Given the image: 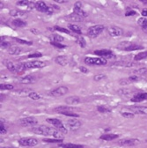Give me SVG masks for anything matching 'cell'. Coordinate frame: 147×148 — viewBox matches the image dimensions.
<instances>
[{"mask_svg":"<svg viewBox=\"0 0 147 148\" xmlns=\"http://www.w3.org/2000/svg\"><path fill=\"white\" fill-rule=\"evenodd\" d=\"M19 96H28V94L31 93L29 90H27V89H25V90H19V91H17L16 92Z\"/></svg>","mask_w":147,"mask_h":148,"instance_id":"42","label":"cell"},{"mask_svg":"<svg viewBox=\"0 0 147 148\" xmlns=\"http://www.w3.org/2000/svg\"><path fill=\"white\" fill-rule=\"evenodd\" d=\"M55 62L57 65H59L61 66H66V65H69V59L65 56H58V57H56L55 58Z\"/></svg>","mask_w":147,"mask_h":148,"instance_id":"16","label":"cell"},{"mask_svg":"<svg viewBox=\"0 0 147 148\" xmlns=\"http://www.w3.org/2000/svg\"><path fill=\"white\" fill-rule=\"evenodd\" d=\"M136 14H137V12L135 11L134 10H128V11H126V12H125V16H126V17L133 16V15H136Z\"/></svg>","mask_w":147,"mask_h":148,"instance_id":"50","label":"cell"},{"mask_svg":"<svg viewBox=\"0 0 147 148\" xmlns=\"http://www.w3.org/2000/svg\"><path fill=\"white\" fill-rule=\"evenodd\" d=\"M18 142L21 146H35L39 143L38 139L34 138H22Z\"/></svg>","mask_w":147,"mask_h":148,"instance_id":"7","label":"cell"},{"mask_svg":"<svg viewBox=\"0 0 147 148\" xmlns=\"http://www.w3.org/2000/svg\"><path fill=\"white\" fill-rule=\"evenodd\" d=\"M105 79H107V76L105 75V74H102V73L97 74V75H95L93 77V80L96 81V82H100V81H101V80H103Z\"/></svg>","mask_w":147,"mask_h":148,"instance_id":"36","label":"cell"},{"mask_svg":"<svg viewBox=\"0 0 147 148\" xmlns=\"http://www.w3.org/2000/svg\"><path fill=\"white\" fill-rule=\"evenodd\" d=\"M130 90H129V89H125V88H124V89H121V90H119L118 91V94H121V96H129L130 94Z\"/></svg>","mask_w":147,"mask_h":148,"instance_id":"39","label":"cell"},{"mask_svg":"<svg viewBox=\"0 0 147 148\" xmlns=\"http://www.w3.org/2000/svg\"><path fill=\"white\" fill-rule=\"evenodd\" d=\"M68 28L70 30H71L72 32L74 33H77V34H81L82 32H81V28L78 26V25H73V24H69L68 25Z\"/></svg>","mask_w":147,"mask_h":148,"instance_id":"30","label":"cell"},{"mask_svg":"<svg viewBox=\"0 0 147 148\" xmlns=\"http://www.w3.org/2000/svg\"><path fill=\"white\" fill-rule=\"evenodd\" d=\"M74 108H72L70 107H66V106H60V107H57L55 108V111L57 113H60V114H63V113H65V112H72V110Z\"/></svg>","mask_w":147,"mask_h":148,"instance_id":"23","label":"cell"},{"mask_svg":"<svg viewBox=\"0 0 147 148\" xmlns=\"http://www.w3.org/2000/svg\"><path fill=\"white\" fill-rule=\"evenodd\" d=\"M30 1H26V0H22V1H18L16 4L18 6H27L28 8Z\"/></svg>","mask_w":147,"mask_h":148,"instance_id":"45","label":"cell"},{"mask_svg":"<svg viewBox=\"0 0 147 148\" xmlns=\"http://www.w3.org/2000/svg\"><path fill=\"white\" fill-rule=\"evenodd\" d=\"M56 3H67V0H55Z\"/></svg>","mask_w":147,"mask_h":148,"instance_id":"56","label":"cell"},{"mask_svg":"<svg viewBox=\"0 0 147 148\" xmlns=\"http://www.w3.org/2000/svg\"><path fill=\"white\" fill-rule=\"evenodd\" d=\"M46 122L50 123L51 125H53L56 129L60 131L62 133H64V134L67 133L68 129L63 124L62 121H60L59 119H57V118H48V119H46Z\"/></svg>","mask_w":147,"mask_h":148,"instance_id":"3","label":"cell"},{"mask_svg":"<svg viewBox=\"0 0 147 148\" xmlns=\"http://www.w3.org/2000/svg\"><path fill=\"white\" fill-rule=\"evenodd\" d=\"M128 109L135 115H147V107L145 106H130Z\"/></svg>","mask_w":147,"mask_h":148,"instance_id":"10","label":"cell"},{"mask_svg":"<svg viewBox=\"0 0 147 148\" xmlns=\"http://www.w3.org/2000/svg\"><path fill=\"white\" fill-rule=\"evenodd\" d=\"M50 39L51 40V42H60V43L65 40L63 36H61V35H59V34H51V35L50 36Z\"/></svg>","mask_w":147,"mask_h":148,"instance_id":"27","label":"cell"},{"mask_svg":"<svg viewBox=\"0 0 147 148\" xmlns=\"http://www.w3.org/2000/svg\"><path fill=\"white\" fill-rule=\"evenodd\" d=\"M119 83H120V85H127L131 84L132 82H131V80L128 78V79H121Z\"/></svg>","mask_w":147,"mask_h":148,"instance_id":"46","label":"cell"},{"mask_svg":"<svg viewBox=\"0 0 147 148\" xmlns=\"http://www.w3.org/2000/svg\"><path fill=\"white\" fill-rule=\"evenodd\" d=\"M146 142H147V140H146Z\"/></svg>","mask_w":147,"mask_h":148,"instance_id":"59","label":"cell"},{"mask_svg":"<svg viewBox=\"0 0 147 148\" xmlns=\"http://www.w3.org/2000/svg\"><path fill=\"white\" fill-rule=\"evenodd\" d=\"M30 31H31L33 34H40V31L37 30V29H34V28H32V29H30Z\"/></svg>","mask_w":147,"mask_h":148,"instance_id":"55","label":"cell"},{"mask_svg":"<svg viewBox=\"0 0 147 148\" xmlns=\"http://www.w3.org/2000/svg\"><path fill=\"white\" fill-rule=\"evenodd\" d=\"M105 30V27L103 25H95V26L90 27L87 29V35L91 38H96Z\"/></svg>","mask_w":147,"mask_h":148,"instance_id":"2","label":"cell"},{"mask_svg":"<svg viewBox=\"0 0 147 148\" xmlns=\"http://www.w3.org/2000/svg\"><path fill=\"white\" fill-rule=\"evenodd\" d=\"M97 110L99 111V112H101V113H110L112 111L110 108H106L104 106H99V107H97Z\"/></svg>","mask_w":147,"mask_h":148,"instance_id":"38","label":"cell"},{"mask_svg":"<svg viewBox=\"0 0 147 148\" xmlns=\"http://www.w3.org/2000/svg\"><path fill=\"white\" fill-rule=\"evenodd\" d=\"M121 115L125 118H134L135 117V114H133L132 112H121Z\"/></svg>","mask_w":147,"mask_h":148,"instance_id":"44","label":"cell"},{"mask_svg":"<svg viewBox=\"0 0 147 148\" xmlns=\"http://www.w3.org/2000/svg\"><path fill=\"white\" fill-rule=\"evenodd\" d=\"M77 43L81 47V48H85L87 47V42L84 39V37H78L77 38Z\"/></svg>","mask_w":147,"mask_h":148,"instance_id":"34","label":"cell"},{"mask_svg":"<svg viewBox=\"0 0 147 148\" xmlns=\"http://www.w3.org/2000/svg\"><path fill=\"white\" fill-rule=\"evenodd\" d=\"M42 54L40 52H35V53H32L30 55H28V58H38V57H42Z\"/></svg>","mask_w":147,"mask_h":148,"instance_id":"48","label":"cell"},{"mask_svg":"<svg viewBox=\"0 0 147 148\" xmlns=\"http://www.w3.org/2000/svg\"><path fill=\"white\" fill-rule=\"evenodd\" d=\"M118 138V135L116 134H103L100 137V139L105 140V141H110V140H114Z\"/></svg>","mask_w":147,"mask_h":148,"instance_id":"25","label":"cell"},{"mask_svg":"<svg viewBox=\"0 0 147 148\" xmlns=\"http://www.w3.org/2000/svg\"><path fill=\"white\" fill-rule=\"evenodd\" d=\"M81 6H82V5H81V2H76L75 3V5H74V8H73V12H74V13H76V14H78V15H79L80 17H82V18H85L87 16V12H85L82 8H81Z\"/></svg>","mask_w":147,"mask_h":148,"instance_id":"14","label":"cell"},{"mask_svg":"<svg viewBox=\"0 0 147 148\" xmlns=\"http://www.w3.org/2000/svg\"><path fill=\"white\" fill-rule=\"evenodd\" d=\"M55 29H56V30H57V31H59V32H63V33H65V34H69V33H70V31H69V30H67V29H65V28H60V27H55Z\"/></svg>","mask_w":147,"mask_h":148,"instance_id":"52","label":"cell"},{"mask_svg":"<svg viewBox=\"0 0 147 148\" xmlns=\"http://www.w3.org/2000/svg\"><path fill=\"white\" fill-rule=\"evenodd\" d=\"M68 92H69V89L67 86L62 85V86H58V87L50 91V95H51L53 97H59V96H63V95L66 94Z\"/></svg>","mask_w":147,"mask_h":148,"instance_id":"9","label":"cell"},{"mask_svg":"<svg viewBox=\"0 0 147 148\" xmlns=\"http://www.w3.org/2000/svg\"><path fill=\"white\" fill-rule=\"evenodd\" d=\"M35 82V78L33 75H28L23 77L20 79V83L24 85H28V84H34Z\"/></svg>","mask_w":147,"mask_h":148,"instance_id":"22","label":"cell"},{"mask_svg":"<svg viewBox=\"0 0 147 148\" xmlns=\"http://www.w3.org/2000/svg\"><path fill=\"white\" fill-rule=\"evenodd\" d=\"M141 2L144 3V5H147V1H144V0H141Z\"/></svg>","mask_w":147,"mask_h":148,"instance_id":"57","label":"cell"},{"mask_svg":"<svg viewBox=\"0 0 147 148\" xmlns=\"http://www.w3.org/2000/svg\"><path fill=\"white\" fill-rule=\"evenodd\" d=\"M140 141L138 139H122L118 141V145L121 146H132L137 145Z\"/></svg>","mask_w":147,"mask_h":148,"instance_id":"13","label":"cell"},{"mask_svg":"<svg viewBox=\"0 0 147 148\" xmlns=\"http://www.w3.org/2000/svg\"><path fill=\"white\" fill-rule=\"evenodd\" d=\"M143 48V46L141 45H138V44H130L129 47H127L124 50H127V51H133V50H139V49H142Z\"/></svg>","mask_w":147,"mask_h":148,"instance_id":"29","label":"cell"},{"mask_svg":"<svg viewBox=\"0 0 147 148\" xmlns=\"http://www.w3.org/2000/svg\"><path fill=\"white\" fill-rule=\"evenodd\" d=\"M26 69H39L46 66V63L43 61H30L23 63Z\"/></svg>","mask_w":147,"mask_h":148,"instance_id":"8","label":"cell"},{"mask_svg":"<svg viewBox=\"0 0 147 148\" xmlns=\"http://www.w3.org/2000/svg\"><path fill=\"white\" fill-rule=\"evenodd\" d=\"M138 24L144 29L147 28V18H140L138 20Z\"/></svg>","mask_w":147,"mask_h":148,"instance_id":"33","label":"cell"},{"mask_svg":"<svg viewBox=\"0 0 147 148\" xmlns=\"http://www.w3.org/2000/svg\"><path fill=\"white\" fill-rule=\"evenodd\" d=\"M31 131L34 134H37V135L52 136L54 139L64 140V133H62L60 131H58L56 128L48 126V125H40V126L33 127L31 129Z\"/></svg>","mask_w":147,"mask_h":148,"instance_id":"1","label":"cell"},{"mask_svg":"<svg viewBox=\"0 0 147 148\" xmlns=\"http://www.w3.org/2000/svg\"><path fill=\"white\" fill-rule=\"evenodd\" d=\"M141 14H142L143 17H147V9L146 8H144L141 11Z\"/></svg>","mask_w":147,"mask_h":148,"instance_id":"54","label":"cell"},{"mask_svg":"<svg viewBox=\"0 0 147 148\" xmlns=\"http://www.w3.org/2000/svg\"><path fill=\"white\" fill-rule=\"evenodd\" d=\"M19 124L23 127H35L38 124V120L33 116H28L19 120Z\"/></svg>","mask_w":147,"mask_h":148,"instance_id":"4","label":"cell"},{"mask_svg":"<svg viewBox=\"0 0 147 148\" xmlns=\"http://www.w3.org/2000/svg\"><path fill=\"white\" fill-rule=\"evenodd\" d=\"M80 98L79 96H69L65 99V102L69 105H76L80 103Z\"/></svg>","mask_w":147,"mask_h":148,"instance_id":"20","label":"cell"},{"mask_svg":"<svg viewBox=\"0 0 147 148\" xmlns=\"http://www.w3.org/2000/svg\"><path fill=\"white\" fill-rule=\"evenodd\" d=\"M94 54L100 57H113V52L111 50H108V49H100V50H95Z\"/></svg>","mask_w":147,"mask_h":148,"instance_id":"19","label":"cell"},{"mask_svg":"<svg viewBox=\"0 0 147 148\" xmlns=\"http://www.w3.org/2000/svg\"><path fill=\"white\" fill-rule=\"evenodd\" d=\"M65 127L71 131H78L80 127H81V122L79 120H78L77 118H72L70 119L66 122L65 123Z\"/></svg>","mask_w":147,"mask_h":148,"instance_id":"5","label":"cell"},{"mask_svg":"<svg viewBox=\"0 0 147 148\" xmlns=\"http://www.w3.org/2000/svg\"><path fill=\"white\" fill-rule=\"evenodd\" d=\"M11 24H13V26L16 27V28H24L27 26V22L24 21L23 20H20V19H15L11 21Z\"/></svg>","mask_w":147,"mask_h":148,"instance_id":"24","label":"cell"},{"mask_svg":"<svg viewBox=\"0 0 147 148\" xmlns=\"http://www.w3.org/2000/svg\"><path fill=\"white\" fill-rule=\"evenodd\" d=\"M7 132V129L6 127L5 126L4 122H3V120H1V122H0V134L1 135H4Z\"/></svg>","mask_w":147,"mask_h":148,"instance_id":"41","label":"cell"},{"mask_svg":"<svg viewBox=\"0 0 147 148\" xmlns=\"http://www.w3.org/2000/svg\"><path fill=\"white\" fill-rule=\"evenodd\" d=\"M27 12L24 10H18V9H14V10H11L9 14L10 16L13 17V18H21L23 16L26 15Z\"/></svg>","mask_w":147,"mask_h":148,"instance_id":"17","label":"cell"},{"mask_svg":"<svg viewBox=\"0 0 147 148\" xmlns=\"http://www.w3.org/2000/svg\"><path fill=\"white\" fill-rule=\"evenodd\" d=\"M28 97L30 99H32V100L34 101H37V100H40L41 99V95L37 93H35V92H31L29 94H28Z\"/></svg>","mask_w":147,"mask_h":148,"instance_id":"37","label":"cell"},{"mask_svg":"<svg viewBox=\"0 0 147 148\" xmlns=\"http://www.w3.org/2000/svg\"><path fill=\"white\" fill-rule=\"evenodd\" d=\"M79 70H80V71L83 72L84 74H85V73L88 72V69H87V68L84 67V66H79Z\"/></svg>","mask_w":147,"mask_h":148,"instance_id":"53","label":"cell"},{"mask_svg":"<svg viewBox=\"0 0 147 148\" xmlns=\"http://www.w3.org/2000/svg\"><path fill=\"white\" fill-rule=\"evenodd\" d=\"M43 142L46 143H61L63 142L62 139H44Z\"/></svg>","mask_w":147,"mask_h":148,"instance_id":"40","label":"cell"},{"mask_svg":"<svg viewBox=\"0 0 147 148\" xmlns=\"http://www.w3.org/2000/svg\"><path fill=\"white\" fill-rule=\"evenodd\" d=\"M85 63L89 65H107V60L99 57H85Z\"/></svg>","mask_w":147,"mask_h":148,"instance_id":"6","label":"cell"},{"mask_svg":"<svg viewBox=\"0 0 147 148\" xmlns=\"http://www.w3.org/2000/svg\"><path fill=\"white\" fill-rule=\"evenodd\" d=\"M62 148H84L82 145H77V144H62L60 145Z\"/></svg>","mask_w":147,"mask_h":148,"instance_id":"31","label":"cell"},{"mask_svg":"<svg viewBox=\"0 0 147 148\" xmlns=\"http://www.w3.org/2000/svg\"><path fill=\"white\" fill-rule=\"evenodd\" d=\"M65 20L68 21H71V22H81L84 20V18L80 17L79 15L73 12V13H70V14L65 16Z\"/></svg>","mask_w":147,"mask_h":148,"instance_id":"18","label":"cell"},{"mask_svg":"<svg viewBox=\"0 0 147 148\" xmlns=\"http://www.w3.org/2000/svg\"><path fill=\"white\" fill-rule=\"evenodd\" d=\"M63 115L67 116H70V117H73V118H78L79 116L78 114H75L73 112H65V113H63Z\"/></svg>","mask_w":147,"mask_h":148,"instance_id":"49","label":"cell"},{"mask_svg":"<svg viewBox=\"0 0 147 148\" xmlns=\"http://www.w3.org/2000/svg\"><path fill=\"white\" fill-rule=\"evenodd\" d=\"M145 57H147V51H144V52H140V53L137 54L134 57V60L135 61H140Z\"/></svg>","mask_w":147,"mask_h":148,"instance_id":"32","label":"cell"},{"mask_svg":"<svg viewBox=\"0 0 147 148\" xmlns=\"http://www.w3.org/2000/svg\"><path fill=\"white\" fill-rule=\"evenodd\" d=\"M36 9H37L39 11H42V12H46L48 14H51L53 13V8L50 7V6H48L45 2L43 1H39L36 3Z\"/></svg>","mask_w":147,"mask_h":148,"instance_id":"11","label":"cell"},{"mask_svg":"<svg viewBox=\"0 0 147 148\" xmlns=\"http://www.w3.org/2000/svg\"><path fill=\"white\" fill-rule=\"evenodd\" d=\"M16 42H18L20 44H26V45H32L33 42H29V41H25L23 39H19V38H14Z\"/></svg>","mask_w":147,"mask_h":148,"instance_id":"43","label":"cell"},{"mask_svg":"<svg viewBox=\"0 0 147 148\" xmlns=\"http://www.w3.org/2000/svg\"><path fill=\"white\" fill-rule=\"evenodd\" d=\"M14 86L11 84H1L0 85V89L1 90H13Z\"/></svg>","mask_w":147,"mask_h":148,"instance_id":"35","label":"cell"},{"mask_svg":"<svg viewBox=\"0 0 147 148\" xmlns=\"http://www.w3.org/2000/svg\"><path fill=\"white\" fill-rule=\"evenodd\" d=\"M22 51V48L18 46H11L10 48H8V54L11 56H16L19 55Z\"/></svg>","mask_w":147,"mask_h":148,"instance_id":"21","label":"cell"},{"mask_svg":"<svg viewBox=\"0 0 147 148\" xmlns=\"http://www.w3.org/2000/svg\"><path fill=\"white\" fill-rule=\"evenodd\" d=\"M145 100H147V93L136 94L131 98L132 102H141L145 101Z\"/></svg>","mask_w":147,"mask_h":148,"instance_id":"15","label":"cell"},{"mask_svg":"<svg viewBox=\"0 0 147 148\" xmlns=\"http://www.w3.org/2000/svg\"><path fill=\"white\" fill-rule=\"evenodd\" d=\"M5 64L7 67V69L11 71V72H13V73H18V71H17V65H13V62H11L9 60H6L5 62Z\"/></svg>","mask_w":147,"mask_h":148,"instance_id":"26","label":"cell"},{"mask_svg":"<svg viewBox=\"0 0 147 148\" xmlns=\"http://www.w3.org/2000/svg\"><path fill=\"white\" fill-rule=\"evenodd\" d=\"M50 44H51L52 46L56 47V48H66V45H64V44L60 43V42H51Z\"/></svg>","mask_w":147,"mask_h":148,"instance_id":"47","label":"cell"},{"mask_svg":"<svg viewBox=\"0 0 147 148\" xmlns=\"http://www.w3.org/2000/svg\"><path fill=\"white\" fill-rule=\"evenodd\" d=\"M132 73H133V75H136V76L144 75V74H147V68H146V67L138 68V69H137V70H134Z\"/></svg>","mask_w":147,"mask_h":148,"instance_id":"28","label":"cell"},{"mask_svg":"<svg viewBox=\"0 0 147 148\" xmlns=\"http://www.w3.org/2000/svg\"><path fill=\"white\" fill-rule=\"evenodd\" d=\"M1 148H13V147H11V146H3Z\"/></svg>","mask_w":147,"mask_h":148,"instance_id":"58","label":"cell"},{"mask_svg":"<svg viewBox=\"0 0 147 148\" xmlns=\"http://www.w3.org/2000/svg\"><path fill=\"white\" fill-rule=\"evenodd\" d=\"M1 47L2 48H10L11 47V43L10 42H4V41H2L1 42Z\"/></svg>","mask_w":147,"mask_h":148,"instance_id":"51","label":"cell"},{"mask_svg":"<svg viewBox=\"0 0 147 148\" xmlns=\"http://www.w3.org/2000/svg\"><path fill=\"white\" fill-rule=\"evenodd\" d=\"M107 33L112 37H120L124 34V30L116 26H110L107 28Z\"/></svg>","mask_w":147,"mask_h":148,"instance_id":"12","label":"cell"}]
</instances>
